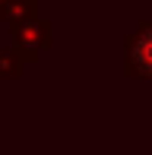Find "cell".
<instances>
[{
    "instance_id": "cell-1",
    "label": "cell",
    "mask_w": 152,
    "mask_h": 155,
    "mask_svg": "<svg viewBox=\"0 0 152 155\" xmlns=\"http://www.w3.org/2000/svg\"><path fill=\"white\" fill-rule=\"evenodd\" d=\"M133 57H136V63H140L143 70H149V73H152V35H143V38L136 41Z\"/></svg>"
}]
</instances>
